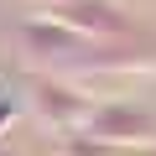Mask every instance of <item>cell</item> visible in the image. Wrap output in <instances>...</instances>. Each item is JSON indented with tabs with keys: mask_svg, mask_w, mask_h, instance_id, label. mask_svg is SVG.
<instances>
[{
	"mask_svg": "<svg viewBox=\"0 0 156 156\" xmlns=\"http://www.w3.org/2000/svg\"><path fill=\"white\" fill-rule=\"evenodd\" d=\"M21 57H26V68L73 78L83 89L94 78H151L156 73V31L135 37V42H99L52 16H31L21 26Z\"/></svg>",
	"mask_w": 156,
	"mask_h": 156,
	"instance_id": "6da1fadb",
	"label": "cell"
},
{
	"mask_svg": "<svg viewBox=\"0 0 156 156\" xmlns=\"http://www.w3.org/2000/svg\"><path fill=\"white\" fill-rule=\"evenodd\" d=\"M26 115L47 130V135H78L94 115V94L83 83H73V78H57V73H26V94H21Z\"/></svg>",
	"mask_w": 156,
	"mask_h": 156,
	"instance_id": "7a4b0ae2",
	"label": "cell"
},
{
	"mask_svg": "<svg viewBox=\"0 0 156 156\" xmlns=\"http://www.w3.org/2000/svg\"><path fill=\"white\" fill-rule=\"evenodd\" d=\"M42 16L83 31V37H99V42H135V37H151L156 26H146L135 11H125L120 0H57Z\"/></svg>",
	"mask_w": 156,
	"mask_h": 156,
	"instance_id": "3957f363",
	"label": "cell"
},
{
	"mask_svg": "<svg viewBox=\"0 0 156 156\" xmlns=\"http://www.w3.org/2000/svg\"><path fill=\"white\" fill-rule=\"evenodd\" d=\"M94 140H104V146H120L125 156L130 151H156V115L146 109V104H130V99H104V104H94V115H89V125H83Z\"/></svg>",
	"mask_w": 156,
	"mask_h": 156,
	"instance_id": "277c9868",
	"label": "cell"
},
{
	"mask_svg": "<svg viewBox=\"0 0 156 156\" xmlns=\"http://www.w3.org/2000/svg\"><path fill=\"white\" fill-rule=\"evenodd\" d=\"M16 115H21V99H11V94H0V140L11 135V125H16Z\"/></svg>",
	"mask_w": 156,
	"mask_h": 156,
	"instance_id": "5b68a950",
	"label": "cell"
},
{
	"mask_svg": "<svg viewBox=\"0 0 156 156\" xmlns=\"http://www.w3.org/2000/svg\"><path fill=\"white\" fill-rule=\"evenodd\" d=\"M31 5H42V11H47V5H57V0H31Z\"/></svg>",
	"mask_w": 156,
	"mask_h": 156,
	"instance_id": "8992f818",
	"label": "cell"
},
{
	"mask_svg": "<svg viewBox=\"0 0 156 156\" xmlns=\"http://www.w3.org/2000/svg\"><path fill=\"white\" fill-rule=\"evenodd\" d=\"M0 156H11V146H5V140H0Z\"/></svg>",
	"mask_w": 156,
	"mask_h": 156,
	"instance_id": "52a82bcc",
	"label": "cell"
},
{
	"mask_svg": "<svg viewBox=\"0 0 156 156\" xmlns=\"http://www.w3.org/2000/svg\"><path fill=\"white\" fill-rule=\"evenodd\" d=\"M151 156H156V151H151Z\"/></svg>",
	"mask_w": 156,
	"mask_h": 156,
	"instance_id": "ba28073f",
	"label": "cell"
}]
</instances>
